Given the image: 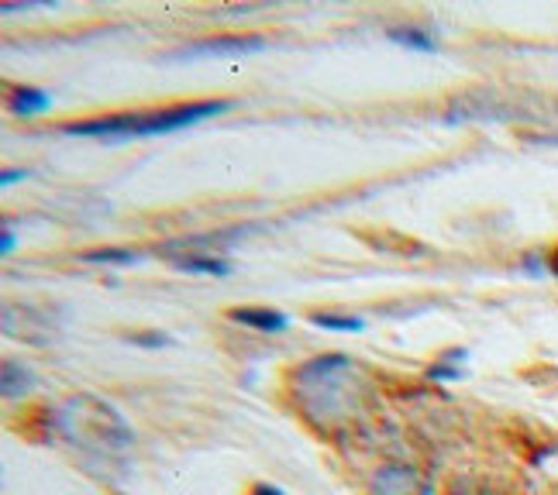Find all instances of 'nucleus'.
<instances>
[{"label":"nucleus","mask_w":558,"mask_h":495,"mask_svg":"<svg viewBox=\"0 0 558 495\" xmlns=\"http://www.w3.org/2000/svg\"><path fill=\"white\" fill-rule=\"evenodd\" d=\"M128 344H135V348H173L177 341L162 331H142V334H128Z\"/></svg>","instance_id":"nucleus-15"},{"label":"nucleus","mask_w":558,"mask_h":495,"mask_svg":"<svg viewBox=\"0 0 558 495\" xmlns=\"http://www.w3.org/2000/svg\"><path fill=\"white\" fill-rule=\"evenodd\" d=\"M4 331L11 334V337H25V341H35V334L32 331H38V337L41 341H49V320L41 317L38 310H32V307H25V304H8L4 307ZM38 344V341H35Z\"/></svg>","instance_id":"nucleus-6"},{"label":"nucleus","mask_w":558,"mask_h":495,"mask_svg":"<svg viewBox=\"0 0 558 495\" xmlns=\"http://www.w3.org/2000/svg\"><path fill=\"white\" fill-rule=\"evenodd\" d=\"M311 324L320 331H335V334H359L366 331V320L349 317V313H311Z\"/></svg>","instance_id":"nucleus-12"},{"label":"nucleus","mask_w":558,"mask_h":495,"mask_svg":"<svg viewBox=\"0 0 558 495\" xmlns=\"http://www.w3.org/2000/svg\"><path fill=\"white\" fill-rule=\"evenodd\" d=\"M52 107V97L38 86H14L11 90V114L17 117H35V114H46Z\"/></svg>","instance_id":"nucleus-8"},{"label":"nucleus","mask_w":558,"mask_h":495,"mask_svg":"<svg viewBox=\"0 0 558 495\" xmlns=\"http://www.w3.org/2000/svg\"><path fill=\"white\" fill-rule=\"evenodd\" d=\"M248 495H287L283 488H276V485H255Z\"/></svg>","instance_id":"nucleus-19"},{"label":"nucleus","mask_w":558,"mask_h":495,"mask_svg":"<svg viewBox=\"0 0 558 495\" xmlns=\"http://www.w3.org/2000/svg\"><path fill=\"white\" fill-rule=\"evenodd\" d=\"M231 111V100H197V103H173V107H156V111H132V114H107L94 121H76V124H62V135H76V138H153V135H169V132H183L201 121H210Z\"/></svg>","instance_id":"nucleus-2"},{"label":"nucleus","mask_w":558,"mask_h":495,"mask_svg":"<svg viewBox=\"0 0 558 495\" xmlns=\"http://www.w3.org/2000/svg\"><path fill=\"white\" fill-rule=\"evenodd\" d=\"M21 180H28V172H25V169H8L4 176H0V183H4V186H14V183H21Z\"/></svg>","instance_id":"nucleus-17"},{"label":"nucleus","mask_w":558,"mask_h":495,"mask_svg":"<svg viewBox=\"0 0 558 495\" xmlns=\"http://www.w3.org/2000/svg\"><path fill=\"white\" fill-rule=\"evenodd\" d=\"M266 49L263 35H218V38H201L193 46L180 49L177 59H234Z\"/></svg>","instance_id":"nucleus-4"},{"label":"nucleus","mask_w":558,"mask_h":495,"mask_svg":"<svg viewBox=\"0 0 558 495\" xmlns=\"http://www.w3.org/2000/svg\"><path fill=\"white\" fill-rule=\"evenodd\" d=\"M366 393V375L349 355H317L293 372L300 410L320 430H335L362 413Z\"/></svg>","instance_id":"nucleus-1"},{"label":"nucleus","mask_w":558,"mask_h":495,"mask_svg":"<svg viewBox=\"0 0 558 495\" xmlns=\"http://www.w3.org/2000/svg\"><path fill=\"white\" fill-rule=\"evenodd\" d=\"M386 35H390V41H397V46H403V49H414V52H438V41H435V35L427 32V28L407 25V28H390Z\"/></svg>","instance_id":"nucleus-10"},{"label":"nucleus","mask_w":558,"mask_h":495,"mask_svg":"<svg viewBox=\"0 0 558 495\" xmlns=\"http://www.w3.org/2000/svg\"><path fill=\"white\" fill-rule=\"evenodd\" d=\"M465 358V351H448L441 355L432 369H427V379L432 382H459L462 379V369H459V361Z\"/></svg>","instance_id":"nucleus-14"},{"label":"nucleus","mask_w":558,"mask_h":495,"mask_svg":"<svg viewBox=\"0 0 558 495\" xmlns=\"http://www.w3.org/2000/svg\"><path fill=\"white\" fill-rule=\"evenodd\" d=\"M524 272H531V275H545V272H551V269H548V258H542V251H531V255L524 258Z\"/></svg>","instance_id":"nucleus-16"},{"label":"nucleus","mask_w":558,"mask_h":495,"mask_svg":"<svg viewBox=\"0 0 558 495\" xmlns=\"http://www.w3.org/2000/svg\"><path fill=\"white\" fill-rule=\"evenodd\" d=\"M177 269L190 272V275H214V279L231 275L228 258H214V255H183V258H177Z\"/></svg>","instance_id":"nucleus-9"},{"label":"nucleus","mask_w":558,"mask_h":495,"mask_svg":"<svg viewBox=\"0 0 558 495\" xmlns=\"http://www.w3.org/2000/svg\"><path fill=\"white\" fill-rule=\"evenodd\" d=\"M56 426L80 455H90L97 461L118 458L132 447V426L124 423L111 403L97 396H73L56 413Z\"/></svg>","instance_id":"nucleus-3"},{"label":"nucleus","mask_w":558,"mask_h":495,"mask_svg":"<svg viewBox=\"0 0 558 495\" xmlns=\"http://www.w3.org/2000/svg\"><path fill=\"white\" fill-rule=\"evenodd\" d=\"M231 324H242L248 331H263V334H279L287 331V317L276 313V310H266V307H239L228 313Z\"/></svg>","instance_id":"nucleus-7"},{"label":"nucleus","mask_w":558,"mask_h":495,"mask_svg":"<svg viewBox=\"0 0 558 495\" xmlns=\"http://www.w3.org/2000/svg\"><path fill=\"white\" fill-rule=\"evenodd\" d=\"M35 385V375L28 372V364H21L14 358L4 361V396L8 399H21Z\"/></svg>","instance_id":"nucleus-11"},{"label":"nucleus","mask_w":558,"mask_h":495,"mask_svg":"<svg viewBox=\"0 0 558 495\" xmlns=\"http://www.w3.org/2000/svg\"><path fill=\"white\" fill-rule=\"evenodd\" d=\"M138 258L142 255L132 248H97V251L83 255V262H90V265H135Z\"/></svg>","instance_id":"nucleus-13"},{"label":"nucleus","mask_w":558,"mask_h":495,"mask_svg":"<svg viewBox=\"0 0 558 495\" xmlns=\"http://www.w3.org/2000/svg\"><path fill=\"white\" fill-rule=\"evenodd\" d=\"M14 245H17L14 231H4V238H0V251H4V255H11V251H14Z\"/></svg>","instance_id":"nucleus-18"},{"label":"nucleus","mask_w":558,"mask_h":495,"mask_svg":"<svg viewBox=\"0 0 558 495\" xmlns=\"http://www.w3.org/2000/svg\"><path fill=\"white\" fill-rule=\"evenodd\" d=\"M373 495H432V479L411 465H383L369 482Z\"/></svg>","instance_id":"nucleus-5"}]
</instances>
